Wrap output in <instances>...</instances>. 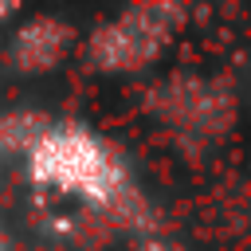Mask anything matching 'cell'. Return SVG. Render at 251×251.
<instances>
[{
	"instance_id": "cell-1",
	"label": "cell",
	"mask_w": 251,
	"mask_h": 251,
	"mask_svg": "<svg viewBox=\"0 0 251 251\" xmlns=\"http://www.w3.org/2000/svg\"><path fill=\"white\" fill-rule=\"evenodd\" d=\"M24 176L63 200L94 212H129L137 184L122 149L82 122H47L24 149Z\"/></svg>"
},
{
	"instance_id": "cell-4",
	"label": "cell",
	"mask_w": 251,
	"mask_h": 251,
	"mask_svg": "<svg viewBox=\"0 0 251 251\" xmlns=\"http://www.w3.org/2000/svg\"><path fill=\"white\" fill-rule=\"evenodd\" d=\"M133 251H188V247H180L176 239H165V235H149V239H141Z\"/></svg>"
},
{
	"instance_id": "cell-2",
	"label": "cell",
	"mask_w": 251,
	"mask_h": 251,
	"mask_svg": "<svg viewBox=\"0 0 251 251\" xmlns=\"http://www.w3.org/2000/svg\"><path fill=\"white\" fill-rule=\"evenodd\" d=\"M188 12L184 4H133L106 16L82 47V59L94 75L126 78L149 71L180 35Z\"/></svg>"
},
{
	"instance_id": "cell-6",
	"label": "cell",
	"mask_w": 251,
	"mask_h": 251,
	"mask_svg": "<svg viewBox=\"0 0 251 251\" xmlns=\"http://www.w3.org/2000/svg\"><path fill=\"white\" fill-rule=\"evenodd\" d=\"M0 251H12V239H8V231L0 227Z\"/></svg>"
},
{
	"instance_id": "cell-5",
	"label": "cell",
	"mask_w": 251,
	"mask_h": 251,
	"mask_svg": "<svg viewBox=\"0 0 251 251\" xmlns=\"http://www.w3.org/2000/svg\"><path fill=\"white\" fill-rule=\"evenodd\" d=\"M12 16H16V8H12V4H0V27H4Z\"/></svg>"
},
{
	"instance_id": "cell-3",
	"label": "cell",
	"mask_w": 251,
	"mask_h": 251,
	"mask_svg": "<svg viewBox=\"0 0 251 251\" xmlns=\"http://www.w3.org/2000/svg\"><path fill=\"white\" fill-rule=\"evenodd\" d=\"M75 24L71 20H59V16H31L24 20L20 27H12L8 35V47H4V59L16 75H51L59 63H67V55L75 51Z\"/></svg>"
}]
</instances>
